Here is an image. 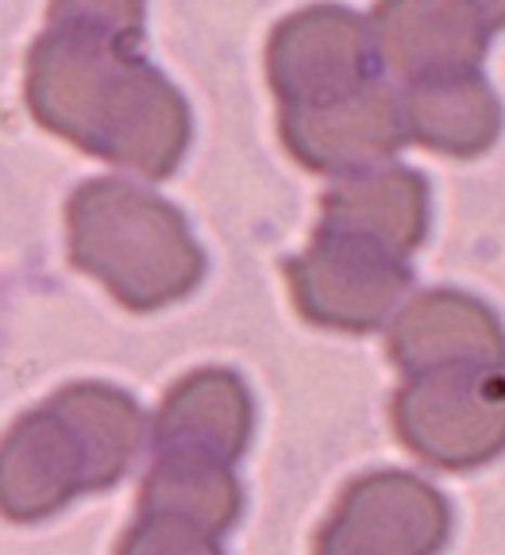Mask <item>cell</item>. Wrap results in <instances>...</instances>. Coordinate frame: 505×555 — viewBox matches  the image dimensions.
<instances>
[{
	"label": "cell",
	"instance_id": "obj_14",
	"mask_svg": "<svg viewBox=\"0 0 505 555\" xmlns=\"http://www.w3.org/2000/svg\"><path fill=\"white\" fill-rule=\"evenodd\" d=\"M239 502L232 467L200 455H155L140 486V517H174L212 537L232 529Z\"/></svg>",
	"mask_w": 505,
	"mask_h": 555
},
{
	"label": "cell",
	"instance_id": "obj_7",
	"mask_svg": "<svg viewBox=\"0 0 505 555\" xmlns=\"http://www.w3.org/2000/svg\"><path fill=\"white\" fill-rule=\"evenodd\" d=\"M448 540V502L410 470H371L332 505L313 555H436Z\"/></svg>",
	"mask_w": 505,
	"mask_h": 555
},
{
	"label": "cell",
	"instance_id": "obj_9",
	"mask_svg": "<svg viewBox=\"0 0 505 555\" xmlns=\"http://www.w3.org/2000/svg\"><path fill=\"white\" fill-rule=\"evenodd\" d=\"M366 24L378 66L405 86L455 69H479L494 35L470 0H378Z\"/></svg>",
	"mask_w": 505,
	"mask_h": 555
},
{
	"label": "cell",
	"instance_id": "obj_10",
	"mask_svg": "<svg viewBox=\"0 0 505 555\" xmlns=\"http://www.w3.org/2000/svg\"><path fill=\"white\" fill-rule=\"evenodd\" d=\"M390 359L405 374L436 366L505 371V324L479 297L463 289H420L393 312Z\"/></svg>",
	"mask_w": 505,
	"mask_h": 555
},
{
	"label": "cell",
	"instance_id": "obj_8",
	"mask_svg": "<svg viewBox=\"0 0 505 555\" xmlns=\"http://www.w3.org/2000/svg\"><path fill=\"white\" fill-rule=\"evenodd\" d=\"M279 131L286 151L316 173H363L386 166L405 143L401 93L383 78L321 104H282Z\"/></svg>",
	"mask_w": 505,
	"mask_h": 555
},
{
	"label": "cell",
	"instance_id": "obj_5",
	"mask_svg": "<svg viewBox=\"0 0 505 555\" xmlns=\"http://www.w3.org/2000/svg\"><path fill=\"white\" fill-rule=\"evenodd\" d=\"M286 282L301 317L336 332H375L401 309L410 294V262L375 243L340 232H321L294 259H286Z\"/></svg>",
	"mask_w": 505,
	"mask_h": 555
},
{
	"label": "cell",
	"instance_id": "obj_12",
	"mask_svg": "<svg viewBox=\"0 0 505 555\" xmlns=\"http://www.w3.org/2000/svg\"><path fill=\"white\" fill-rule=\"evenodd\" d=\"M321 232H340L375 243L383 251L410 259L428 228V182L425 173L401 163L348 173L321 197Z\"/></svg>",
	"mask_w": 505,
	"mask_h": 555
},
{
	"label": "cell",
	"instance_id": "obj_13",
	"mask_svg": "<svg viewBox=\"0 0 505 555\" xmlns=\"http://www.w3.org/2000/svg\"><path fill=\"white\" fill-rule=\"evenodd\" d=\"M405 135L440 155H482L502 135V101L479 69H455L401 89Z\"/></svg>",
	"mask_w": 505,
	"mask_h": 555
},
{
	"label": "cell",
	"instance_id": "obj_15",
	"mask_svg": "<svg viewBox=\"0 0 505 555\" xmlns=\"http://www.w3.org/2000/svg\"><path fill=\"white\" fill-rule=\"evenodd\" d=\"M143 24L147 0H51L47 9V27L108 35L120 43H143Z\"/></svg>",
	"mask_w": 505,
	"mask_h": 555
},
{
	"label": "cell",
	"instance_id": "obj_1",
	"mask_svg": "<svg viewBox=\"0 0 505 555\" xmlns=\"http://www.w3.org/2000/svg\"><path fill=\"white\" fill-rule=\"evenodd\" d=\"M24 96L47 131L151 182L174 173L190 147V104L140 43L43 27L27 51Z\"/></svg>",
	"mask_w": 505,
	"mask_h": 555
},
{
	"label": "cell",
	"instance_id": "obj_17",
	"mask_svg": "<svg viewBox=\"0 0 505 555\" xmlns=\"http://www.w3.org/2000/svg\"><path fill=\"white\" fill-rule=\"evenodd\" d=\"M470 4L482 12V20L490 24V31L505 27V0H470Z\"/></svg>",
	"mask_w": 505,
	"mask_h": 555
},
{
	"label": "cell",
	"instance_id": "obj_2",
	"mask_svg": "<svg viewBox=\"0 0 505 555\" xmlns=\"http://www.w3.org/2000/svg\"><path fill=\"white\" fill-rule=\"evenodd\" d=\"M143 443L140 405L105 382H74L0 436V517L36 525L128 475Z\"/></svg>",
	"mask_w": 505,
	"mask_h": 555
},
{
	"label": "cell",
	"instance_id": "obj_16",
	"mask_svg": "<svg viewBox=\"0 0 505 555\" xmlns=\"http://www.w3.org/2000/svg\"><path fill=\"white\" fill-rule=\"evenodd\" d=\"M116 555H224L217 537L174 517H140L116 544Z\"/></svg>",
	"mask_w": 505,
	"mask_h": 555
},
{
	"label": "cell",
	"instance_id": "obj_3",
	"mask_svg": "<svg viewBox=\"0 0 505 555\" xmlns=\"http://www.w3.org/2000/svg\"><path fill=\"white\" fill-rule=\"evenodd\" d=\"M66 251L131 312L182 301L205 274V251L182 208L128 178H89L70 193Z\"/></svg>",
	"mask_w": 505,
	"mask_h": 555
},
{
	"label": "cell",
	"instance_id": "obj_4",
	"mask_svg": "<svg viewBox=\"0 0 505 555\" xmlns=\"http://www.w3.org/2000/svg\"><path fill=\"white\" fill-rule=\"evenodd\" d=\"M393 428L432 467H482L505 451V371L436 366L405 374L393 393Z\"/></svg>",
	"mask_w": 505,
	"mask_h": 555
},
{
	"label": "cell",
	"instance_id": "obj_6",
	"mask_svg": "<svg viewBox=\"0 0 505 555\" xmlns=\"http://www.w3.org/2000/svg\"><path fill=\"white\" fill-rule=\"evenodd\" d=\"M378 74L371 24L344 4H306L282 16L267 39V78L282 104L336 101Z\"/></svg>",
	"mask_w": 505,
	"mask_h": 555
},
{
	"label": "cell",
	"instance_id": "obj_11",
	"mask_svg": "<svg viewBox=\"0 0 505 555\" xmlns=\"http://www.w3.org/2000/svg\"><path fill=\"white\" fill-rule=\"evenodd\" d=\"M251 425L247 382L228 366H200L166 390L151 440L155 455H200L232 467L251 443Z\"/></svg>",
	"mask_w": 505,
	"mask_h": 555
}]
</instances>
